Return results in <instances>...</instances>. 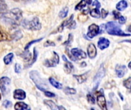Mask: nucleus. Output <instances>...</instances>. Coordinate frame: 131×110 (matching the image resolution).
Returning a JSON list of instances; mask_svg holds the SVG:
<instances>
[{"label": "nucleus", "mask_w": 131, "mask_h": 110, "mask_svg": "<svg viewBox=\"0 0 131 110\" xmlns=\"http://www.w3.org/2000/svg\"><path fill=\"white\" fill-rule=\"evenodd\" d=\"M37 58H38V51H37V49L36 48H34V54H33V57L31 59V61L28 64L25 65V68H28L31 66H32V64H35V62L37 60Z\"/></svg>", "instance_id": "nucleus-25"}, {"label": "nucleus", "mask_w": 131, "mask_h": 110, "mask_svg": "<svg viewBox=\"0 0 131 110\" xmlns=\"http://www.w3.org/2000/svg\"><path fill=\"white\" fill-rule=\"evenodd\" d=\"M2 20L3 21L9 25L11 28H14L18 27L19 25H21V18H22V13L21 11L18 8H12L9 11L5 12L2 15Z\"/></svg>", "instance_id": "nucleus-1"}, {"label": "nucleus", "mask_w": 131, "mask_h": 110, "mask_svg": "<svg viewBox=\"0 0 131 110\" xmlns=\"http://www.w3.org/2000/svg\"><path fill=\"white\" fill-rule=\"evenodd\" d=\"M105 28L107 32L111 35H117V36H130V34H127L122 31V29L119 27V25L115 21H109L106 24Z\"/></svg>", "instance_id": "nucleus-2"}, {"label": "nucleus", "mask_w": 131, "mask_h": 110, "mask_svg": "<svg viewBox=\"0 0 131 110\" xmlns=\"http://www.w3.org/2000/svg\"><path fill=\"white\" fill-rule=\"evenodd\" d=\"M118 20H119V23L120 24H124L125 22H126V18L125 17H124V16H122V15H120L119 16V18H117Z\"/></svg>", "instance_id": "nucleus-42"}, {"label": "nucleus", "mask_w": 131, "mask_h": 110, "mask_svg": "<svg viewBox=\"0 0 131 110\" xmlns=\"http://www.w3.org/2000/svg\"><path fill=\"white\" fill-rule=\"evenodd\" d=\"M44 103H45L46 106H48L52 110L65 109V108H64V107H62V106H57V105H56L53 101H51V100H44Z\"/></svg>", "instance_id": "nucleus-16"}, {"label": "nucleus", "mask_w": 131, "mask_h": 110, "mask_svg": "<svg viewBox=\"0 0 131 110\" xmlns=\"http://www.w3.org/2000/svg\"><path fill=\"white\" fill-rule=\"evenodd\" d=\"M44 46L45 47H54L55 46V44L53 42V41H47L45 44H44Z\"/></svg>", "instance_id": "nucleus-40"}, {"label": "nucleus", "mask_w": 131, "mask_h": 110, "mask_svg": "<svg viewBox=\"0 0 131 110\" xmlns=\"http://www.w3.org/2000/svg\"><path fill=\"white\" fill-rule=\"evenodd\" d=\"M13 57H14V54L12 53H10V54H8L7 55L5 56L4 59H3V61L4 63L6 64V65H8L12 63V60H13Z\"/></svg>", "instance_id": "nucleus-24"}, {"label": "nucleus", "mask_w": 131, "mask_h": 110, "mask_svg": "<svg viewBox=\"0 0 131 110\" xmlns=\"http://www.w3.org/2000/svg\"><path fill=\"white\" fill-rule=\"evenodd\" d=\"M42 39H43V38H39V39H36V40H33V41H30L29 43H28V44H26V46H25V51H27V50H28V49H29V47H31V45H32L33 44H35V43H37V42H39V41H41Z\"/></svg>", "instance_id": "nucleus-32"}, {"label": "nucleus", "mask_w": 131, "mask_h": 110, "mask_svg": "<svg viewBox=\"0 0 131 110\" xmlns=\"http://www.w3.org/2000/svg\"><path fill=\"white\" fill-rule=\"evenodd\" d=\"M11 40V36L0 27V42Z\"/></svg>", "instance_id": "nucleus-19"}, {"label": "nucleus", "mask_w": 131, "mask_h": 110, "mask_svg": "<svg viewBox=\"0 0 131 110\" xmlns=\"http://www.w3.org/2000/svg\"><path fill=\"white\" fill-rule=\"evenodd\" d=\"M101 33L100 31V27L96 25V24H92L88 27V36L90 38H93L95 36H97L98 34Z\"/></svg>", "instance_id": "nucleus-9"}, {"label": "nucleus", "mask_w": 131, "mask_h": 110, "mask_svg": "<svg viewBox=\"0 0 131 110\" xmlns=\"http://www.w3.org/2000/svg\"><path fill=\"white\" fill-rule=\"evenodd\" d=\"M115 71L117 77L122 78L127 73V68L124 65H117L115 67Z\"/></svg>", "instance_id": "nucleus-11"}, {"label": "nucleus", "mask_w": 131, "mask_h": 110, "mask_svg": "<svg viewBox=\"0 0 131 110\" xmlns=\"http://www.w3.org/2000/svg\"><path fill=\"white\" fill-rule=\"evenodd\" d=\"M87 3L85 2V0H81L76 6H75V10H82L83 8H85Z\"/></svg>", "instance_id": "nucleus-30"}, {"label": "nucleus", "mask_w": 131, "mask_h": 110, "mask_svg": "<svg viewBox=\"0 0 131 110\" xmlns=\"http://www.w3.org/2000/svg\"><path fill=\"white\" fill-rule=\"evenodd\" d=\"M21 25L24 28L31 30V31H38L41 28V25L39 21V18L35 17L31 20L24 19L21 22Z\"/></svg>", "instance_id": "nucleus-4"}, {"label": "nucleus", "mask_w": 131, "mask_h": 110, "mask_svg": "<svg viewBox=\"0 0 131 110\" xmlns=\"http://www.w3.org/2000/svg\"><path fill=\"white\" fill-rule=\"evenodd\" d=\"M128 67H129V68H130V63H129V64H128Z\"/></svg>", "instance_id": "nucleus-46"}, {"label": "nucleus", "mask_w": 131, "mask_h": 110, "mask_svg": "<svg viewBox=\"0 0 131 110\" xmlns=\"http://www.w3.org/2000/svg\"><path fill=\"white\" fill-rule=\"evenodd\" d=\"M21 38H22V33H21V31H15V33L13 34V35L11 36V39H13L15 41L19 40Z\"/></svg>", "instance_id": "nucleus-28"}, {"label": "nucleus", "mask_w": 131, "mask_h": 110, "mask_svg": "<svg viewBox=\"0 0 131 110\" xmlns=\"http://www.w3.org/2000/svg\"><path fill=\"white\" fill-rule=\"evenodd\" d=\"M73 18H74V15H71V17H70L69 18H68V19H66L65 21H64L61 23V25L58 27V32H62V31H64V28H66V27L70 24V22L73 20Z\"/></svg>", "instance_id": "nucleus-17"}, {"label": "nucleus", "mask_w": 131, "mask_h": 110, "mask_svg": "<svg viewBox=\"0 0 131 110\" xmlns=\"http://www.w3.org/2000/svg\"><path fill=\"white\" fill-rule=\"evenodd\" d=\"M71 56L74 57V60H82L87 57V54H85V52L80 50L79 48H72L71 50Z\"/></svg>", "instance_id": "nucleus-7"}, {"label": "nucleus", "mask_w": 131, "mask_h": 110, "mask_svg": "<svg viewBox=\"0 0 131 110\" xmlns=\"http://www.w3.org/2000/svg\"><path fill=\"white\" fill-rule=\"evenodd\" d=\"M53 58L45 60L44 62V65L46 67H54L59 64V56L56 52H53Z\"/></svg>", "instance_id": "nucleus-6"}, {"label": "nucleus", "mask_w": 131, "mask_h": 110, "mask_svg": "<svg viewBox=\"0 0 131 110\" xmlns=\"http://www.w3.org/2000/svg\"><path fill=\"white\" fill-rule=\"evenodd\" d=\"M87 97H88V102L91 103V104H95V98L94 97V96L91 93H88L87 95Z\"/></svg>", "instance_id": "nucleus-33"}, {"label": "nucleus", "mask_w": 131, "mask_h": 110, "mask_svg": "<svg viewBox=\"0 0 131 110\" xmlns=\"http://www.w3.org/2000/svg\"><path fill=\"white\" fill-rule=\"evenodd\" d=\"M90 14H91V15L92 17L96 18H99L101 17V11H100L99 8H96L95 9L91 10V12H90Z\"/></svg>", "instance_id": "nucleus-27"}, {"label": "nucleus", "mask_w": 131, "mask_h": 110, "mask_svg": "<svg viewBox=\"0 0 131 110\" xmlns=\"http://www.w3.org/2000/svg\"><path fill=\"white\" fill-rule=\"evenodd\" d=\"M48 80H49V82H50V83L51 84V86H53V87H55L56 89L61 90V89H62V88H63V86H62V84H61V83L58 82L57 80H55L54 78H52V77H50Z\"/></svg>", "instance_id": "nucleus-22"}, {"label": "nucleus", "mask_w": 131, "mask_h": 110, "mask_svg": "<svg viewBox=\"0 0 131 110\" xmlns=\"http://www.w3.org/2000/svg\"><path fill=\"white\" fill-rule=\"evenodd\" d=\"M107 15H108V12H107L105 9L102 8V9H101V16L103 18H105L107 17Z\"/></svg>", "instance_id": "nucleus-41"}, {"label": "nucleus", "mask_w": 131, "mask_h": 110, "mask_svg": "<svg viewBox=\"0 0 131 110\" xmlns=\"http://www.w3.org/2000/svg\"><path fill=\"white\" fill-rule=\"evenodd\" d=\"M110 45V41L105 38H101L98 41L97 46L101 50H104Z\"/></svg>", "instance_id": "nucleus-13"}, {"label": "nucleus", "mask_w": 131, "mask_h": 110, "mask_svg": "<svg viewBox=\"0 0 131 110\" xmlns=\"http://www.w3.org/2000/svg\"><path fill=\"white\" fill-rule=\"evenodd\" d=\"M88 54L91 59L94 58L97 55V49L94 44H90L88 47Z\"/></svg>", "instance_id": "nucleus-15"}, {"label": "nucleus", "mask_w": 131, "mask_h": 110, "mask_svg": "<svg viewBox=\"0 0 131 110\" xmlns=\"http://www.w3.org/2000/svg\"><path fill=\"white\" fill-rule=\"evenodd\" d=\"M20 56H21V57H23V58L25 59V61H27V62H29L30 59L31 58V53L29 52V51H28V50L25 51H24V53H23V54H21Z\"/></svg>", "instance_id": "nucleus-26"}, {"label": "nucleus", "mask_w": 131, "mask_h": 110, "mask_svg": "<svg viewBox=\"0 0 131 110\" xmlns=\"http://www.w3.org/2000/svg\"><path fill=\"white\" fill-rule=\"evenodd\" d=\"M15 109L17 110H23V109H29L30 108L28 107V106L27 104H25V103L22 102H18L17 103H15Z\"/></svg>", "instance_id": "nucleus-23"}, {"label": "nucleus", "mask_w": 131, "mask_h": 110, "mask_svg": "<svg viewBox=\"0 0 131 110\" xmlns=\"http://www.w3.org/2000/svg\"><path fill=\"white\" fill-rule=\"evenodd\" d=\"M88 73L89 72H86L83 74H81V75H73V77L77 80V81L78 82V83H84L87 79H88Z\"/></svg>", "instance_id": "nucleus-18"}, {"label": "nucleus", "mask_w": 131, "mask_h": 110, "mask_svg": "<svg viewBox=\"0 0 131 110\" xmlns=\"http://www.w3.org/2000/svg\"><path fill=\"white\" fill-rule=\"evenodd\" d=\"M8 11V7L4 0H0V18Z\"/></svg>", "instance_id": "nucleus-20"}, {"label": "nucleus", "mask_w": 131, "mask_h": 110, "mask_svg": "<svg viewBox=\"0 0 131 110\" xmlns=\"http://www.w3.org/2000/svg\"><path fill=\"white\" fill-rule=\"evenodd\" d=\"M3 106L5 107V108H9L12 106V102L11 101H8V100H5L2 103Z\"/></svg>", "instance_id": "nucleus-38"}, {"label": "nucleus", "mask_w": 131, "mask_h": 110, "mask_svg": "<svg viewBox=\"0 0 131 110\" xmlns=\"http://www.w3.org/2000/svg\"><path fill=\"white\" fill-rule=\"evenodd\" d=\"M105 74H106V70H105V67H104V64H102L101 65L98 71L97 72V74H95V76L94 77V82L96 83V86H95V87H94V91H95L97 90V88L98 87L99 83H100L101 79L105 76Z\"/></svg>", "instance_id": "nucleus-5"}, {"label": "nucleus", "mask_w": 131, "mask_h": 110, "mask_svg": "<svg viewBox=\"0 0 131 110\" xmlns=\"http://www.w3.org/2000/svg\"><path fill=\"white\" fill-rule=\"evenodd\" d=\"M62 58H63V60H64V62H65V64H64V70L65 73H66V74H70V73H71V71H72L73 69H74L73 64H72L70 61L68 60V59H67V57H65V55H63V56H62Z\"/></svg>", "instance_id": "nucleus-14"}, {"label": "nucleus", "mask_w": 131, "mask_h": 110, "mask_svg": "<svg viewBox=\"0 0 131 110\" xmlns=\"http://www.w3.org/2000/svg\"><path fill=\"white\" fill-rule=\"evenodd\" d=\"M64 92L66 94H68V95H74V94H76V93H77L75 89L70 88V87H65L64 89Z\"/></svg>", "instance_id": "nucleus-31"}, {"label": "nucleus", "mask_w": 131, "mask_h": 110, "mask_svg": "<svg viewBox=\"0 0 131 110\" xmlns=\"http://www.w3.org/2000/svg\"><path fill=\"white\" fill-rule=\"evenodd\" d=\"M104 90L101 89L100 91V93L97 94V104L99 106V107L101 109L104 110H106L107 109V102H106V99L104 97Z\"/></svg>", "instance_id": "nucleus-8"}, {"label": "nucleus", "mask_w": 131, "mask_h": 110, "mask_svg": "<svg viewBox=\"0 0 131 110\" xmlns=\"http://www.w3.org/2000/svg\"><path fill=\"white\" fill-rule=\"evenodd\" d=\"M29 77L32 80V81L35 83V84L36 85L37 88L39 89L41 91H44L45 90H47L48 88V84L46 83V82L41 77L39 73L36 70H32L29 73Z\"/></svg>", "instance_id": "nucleus-3"}, {"label": "nucleus", "mask_w": 131, "mask_h": 110, "mask_svg": "<svg viewBox=\"0 0 131 110\" xmlns=\"http://www.w3.org/2000/svg\"><path fill=\"white\" fill-rule=\"evenodd\" d=\"M67 28H70V29H74V28H76V22H75L74 20H72V21L70 22V24L67 26Z\"/></svg>", "instance_id": "nucleus-37"}, {"label": "nucleus", "mask_w": 131, "mask_h": 110, "mask_svg": "<svg viewBox=\"0 0 131 110\" xmlns=\"http://www.w3.org/2000/svg\"><path fill=\"white\" fill-rule=\"evenodd\" d=\"M112 14L114 15V18H115L116 19H117V18H119V16L121 15L120 12H117V11H113V13H112Z\"/></svg>", "instance_id": "nucleus-44"}, {"label": "nucleus", "mask_w": 131, "mask_h": 110, "mask_svg": "<svg viewBox=\"0 0 131 110\" xmlns=\"http://www.w3.org/2000/svg\"><path fill=\"white\" fill-rule=\"evenodd\" d=\"M68 14V7H64L60 12H59V17L61 18H64L67 17Z\"/></svg>", "instance_id": "nucleus-29"}, {"label": "nucleus", "mask_w": 131, "mask_h": 110, "mask_svg": "<svg viewBox=\"0 0 131 110\" xmlns=\"http://www.w3.org/2000/svg\"><path fill=\"white\" fill-rule=\"evenodd\" d=\"M14 1H15V2H19V1H21V0H14Z\"/></svg>", "instance_id": "nucleus-47"}, {"label": "nucleus", "mask_w": 131, "mask_h": 110, "mask_svg": "<svg viewBox=\"0 0 131 110\" xmlns=\"http://www.w3.org/2000/svg\"><path fill=\"white\" fill-rule=\"evenodd\" d=\"M127 5H128V4L125 0H121L117 4L116 8L118 11H124L125 8H127Z\"/></svg>", "instance_id": "nucleus-21"}, {"label": "nucleus", "mask_w": 131, "mask_h": 110, "mask_svg": "<svg viewBox=\"0 0 131 110\" xmlns=\"http://www.w3.org/2000/svg\"><path fill=\"white\" fill-rule=\"evenodd\" d=\"M13 97L16 100H23L25 99L26 97V93L24 90H21V89H18L15 90L13 93Z\"/></svg>", "instance_id": "nucleus-12"}, {"label": "nucleus", "mask_w": 131, "mask_h": 110, "mask_svg": "<svg viewBox=\"0 0 131 110\" xmlns=\"http://www.w3.org/2000/svg\"><path fill=\"white\" fill-rule=\"evenodd\" d=\"M44 93H45V95L46 96H48V97H54V96H55V94H54V93H51V92H49V91H47L46 90H44Z\"/></svg>", "instance_id": "nucleus-39"}, {"label": "nucleus", "mask_w": 131, "mask_h": 110, "mask_svg": "<svg viewBox=\"0 0 131 110\" xmlns=\"http://www.w3.org/2000/svg\"><path fill=\"white\" fill-rule=\"evenodd\" d=\"M11 80L7 77H3L0 79V90L3 94H5L7 92V87L10 84Z\"/></svg>", "instance_id": "nucleus-10"}, {"label": "nucleus", "mask_w": 131, "mask_h": 110, "mask_svg": "<svg viewBox=\"0 0 131 110\" xmlns=\"http://www.w3.org/2000/svg\"><path fill=\"white\" fill-rule=\"evenodd\" d=\"M72 41H73V34H69L68 41H66L65 42H64V45H70L71 44Z\"/></svg>", "instance_id": "nucleus-35"}, {"label": "nucleus", "mask_w": 131, "mask_h": 110, "mask_svg": "<svg viewBox=\"0 0 131 110\" xmlns=\"http://www.w3.org/2000/svg\"><path fill=\"white\" fill-rule=\"evenodd\" d=\"M2 99V95H1V93H0V100Z\"/></svg>", "instance_id": "nucleus-48"}, {"label": "nucleus", "mask_w": 131, "mask_h": 110, "mask_svg": "<svg viewBox=\"0 0 131 110\" xmlns=\"http://www.w3.org/2000/svg\"><path fill=\"white\" fill-rule=\"evenodd\" d=\"M85 2H86V3L88 4V5H91V4L92 3V0H85Z\"/></svg>", "instance_id": "nucleus-45"}, {"label": "nucleus", "mask_w": 131, "mask_h": 110, "mask_svg": "<svg viewBox=\"0 0 131 110\" xmlns=\"http://www.w3.org/2000/svg\"><path fill=\"white\" fill-rule=\"evenodd\" d=\"M21 70V67L19 64H15V72L16 74H19Z\"/></svg>", "instance_id": "nucleus-36"}, {"label": "nucleus", "mask_w": 131, "mask_h": 110, "mask_svg": "<svg viewBox=\"0 0 131 110\" xmlns=\"http://www.w3.org/2000/svg\"><path fill=\"white\" fill-rule=\"evenodd\" d=\"M93 5L94 6H96V8H101V3L97 1V0H94V2H93Z\"/></svg>", "instance_id": "nucleus-43"}, {"label": "nucleus", "mask_w": 131, "mask_h": 110, "mask_svg": "<svg viewBox=\"0 0 131 110\" xmlns=\"http://www.w3.org/2000/svg\"><path fill=\"white\" fill-rule=\"evenodd\" d=\"M130 80L131 78L130 77H129V78H127V80H125L124 81V87H125L126 88H127L128 90L130 89Z\"/></svg>", "instance_id": "nucleus-34"}]
</instances>
